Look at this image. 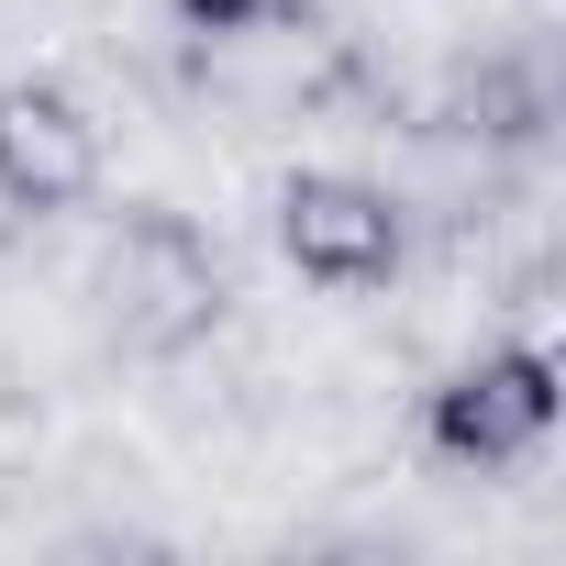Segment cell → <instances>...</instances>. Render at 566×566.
<instances>
[{
  "mask_svg": "<svg viewBox=\"0 0 566 566\" xmlns=\"http://www.w3.org/2000/svg\"><path fill=\"white\" fill-rule=\"evenodd\" d=\"M101 312L134 356L178 367L222 334L233 312V277H222V244L178 211V200H123L112 233H101Z\"/></svg>",
  "mask_w": 566,
  "mask_h": 566,
  "instance_id": "obj_1",
  "label": "cell"
},
{
  "mask_svg": "<svg viewBox=\"0 0 566 566\" xmlns=\"http://www.w3.org/2000/svg\"><path fill=\"white\" fill-rule=\"evenodd\" d=\"M555 444V356L544 345H478L422 389V455L455 478H522Z\"/></svg>",
  "mask_w": 566,
  "mask_h": 566,
  "instance_id": "obj_2",
  "label": "cell"
},
{
  "mask_svg": "<svg viewBox=\"0 0 566 566\" xmlns=\"http://www.w3.org/2000/svg\"><path fill=\"white\" fill-rule=\"evenodd\" d=\"M277 255H290L312 290H389L400 255H411V211L356 178V167H301L290 189H277Z\"/></svg>",
  "mask_w": 566,
  "mask_h": 566,
  "instance_id": "obj_4",
  "label": "cell"
},
{
  "mask_svg": "<svg viewBox=\"0 0 566 566\" xmlns=\"http://www.w3.org/2000/svg\"><path fill=\"white\" fill-rule=\"evenodd\" d=\"M101 178H112V134H101L78 78H56V67L0 78V211L67 222L101 200Z\"/></svg>",
  "mask_w": 566,
  "mask_h": 566,
  "instance_id": "obj_3",
  "label": "cell"
},
{
  "mask_svg": "<svg viewBox=\"0 0 566 566\" xmlns=\"http://www.w3.org/2000/svg\"><path fill=\"white\" fill-rule=\"evenodd\" d=\"M312 0H178V23L189 34H211V45H233V34H277V23H301Z\"/></svg>",
  "mask_w": 566,
  "mask_h": 566,
  "instance_id": "obj_5",
  "label": "cell"
}]
</instances>
